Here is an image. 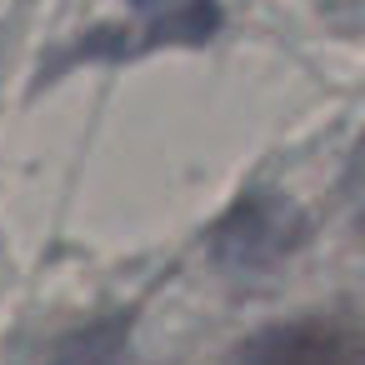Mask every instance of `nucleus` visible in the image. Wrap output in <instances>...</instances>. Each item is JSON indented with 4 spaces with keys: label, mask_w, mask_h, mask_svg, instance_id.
Returning <instances> with one entry per match:
<instances>
[{
    "label": "nucleus",
    "mask_w": 365,
    "mask_h": 365,
    "mask_svg": "<svg viewBox=\"0 0 365 365\" xmlns=\"http://www.w3.org/2000/svg\"><path fill=\"white\" fill-rule=\"evenodd\" d=\"M230 365H360V335L345 320H285L250 335Z\"/></svg>",
    "instance_id": "f257e3e1"
}]
</instances>
